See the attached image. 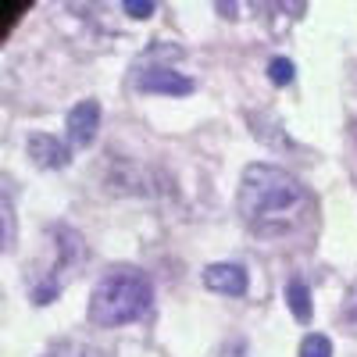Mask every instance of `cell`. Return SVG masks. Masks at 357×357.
<instances>
[{"mask_svg": "<svg viewBox=\"0 0 357 357\" xmlns=\"http://www.w3.org/2000/svg\"><path fill=\"white\" fill-rule=\"evenodd\" d=\"M240 215L257 236H286L311 215V190L279 165H247L240 178Z\"/></svg>", "mask_w": 357, "mask_h": 357, "instance_id": "cell-1", "label": "cell"}, {"mask_svg": "<svg viewBox=\"0 0 357 357\" xmlns=\"http://www.w3.org/2000/svg\"><path fill=\"white\" fill-rule=\"evenodd\" d=\"M154 301V282L146 279L139 268H111V272L93 286L89 296V321L100 325V329H118V325L139 321L151 311Z\"/></svg>", "mask_w": 357, "mask_h": 357, "instance_id": "cell-2", "label": "cell"}, {"mask_svg": "<svg viewBox=\"0 0 357 357\" xmlns=\"http://www.w3.org/2000/svg\"><path fill=\"white\" fill-rule=\"evenodd\" d=\"M86 261V243L82 236L68 225L50 229V264L47 272H40L33 279V301L36 304H50L57 293L65 289V282L79 272V264Z\"/></svg>", "mask_w": 357, "mask_h": 357, "instance_id": "cell-3", "label": "cell"}, {"mask_svg": "<svg viewBox=\"0 0 357 357\" xmlns=\"http://www.w3.org/2000/svg\"><path fill=\"white\" fill-rule=\"evenodd\" d=\"M136 89H143V93H165V97H190L197 82L183 72L175 68H143V75L136 79Z\"/></svg>", "mask_w": 357, "mask_h": 357, "instance_id": "cell-4", "label": "cell"}, {"mask_svg": "<svg viewBox=\"0 0 357 357\" xmlns=\"http://www.w3.org/2000/svg\"><path fill=\"white\" fill-rule=\"evenodd\" d=\"M204 286L211 289V293H222V296H243L247 286H250V279L243 272V264L222 261V264H207L204 268Z\"/></svg>", "mask_w": 357, "mask_h": 357, "instance_id": "cell-5", "label": "cell"}, {"mask_svg": "<svg viewBox=\"0 0 357 357\" xmlns=\"http://www.w3.org/2000/svg\"><path fill=\"white\" fill-rule=\"evenodd\" d=\"M68 139L72 146H89L97 139V129H100V104L97 100H79L72 111H68Z\"/></svg>", "mask_w": 357, "mask_h": 357, "instance_id": "cell-6", "label": "cell"}, {"mask_svg": "<svg viewBox=\"0 0 357 357\" xmlns=\"http://www.w3.org/2000/svg\"><path fill=\"white\" fill-rule=\"evenodd\" d=\"M25 151H29V158H33L40 168H65L72 161V151L57 136H50V132H33L25 139Z\"/></svg>", "mask_w": 357, "mask_h": 357, "instance_id": "cell-7", "label": "cell"}, {"mask_svg": "<svg viewBox=\"0 0 357 357\" xmlns=\"http://www.w3.org/2000/svg\"><path fill=\"white\" fill-rule=\"evenodd\" d=\"M286 304H289L293 318L301 321V325H307V321H311L314 307H311V289H307V282H304V279H289V286H286Z\"/></svg>", "mask_w": 357, "mask_h": 357, "instance_id": "cell-8", "label": "cell"}, {"mask_svg": "<svg viewBox=\"0 0 357 357\" xmlns=\"http://www.w3.org/2000/svg\"><path fill=\"white\" fill-rule=\"evenodd\" d=\"M301 357H333V340L321 333H307L301 343Z\"/></svg>", "mask_w": 357, "mask_h": 357, "instance_id": "cell-9", "label": "cell"}, {"mask_svg": "<svg viewBox=\"0 0 357 357\" xmlns=\"http://www.w3.org/2000/svg\"><path fill=\"white\" fill-rule=\"evenodd\" d=\"M268 79L275 86H289L293 82V61L289 57H272V61H268Z\"/></svg>", "mask_w": 357, "mask_h": 357, "instance_id": "cell-10", "label": "cell"}, {"mask_svg": "<svg viewBox=\"0 0 357 357\" xmlns=\"http://www.w3.org/2000/svg\"><path fill=\"white\" fill-rule=\"evenodd\" d=\"M15 247V204H11V190H4V250Z\"/></svg>", "mask_w": 357, "mask_h": 357, "instance_id": "cell-11", "label": "cell"}, {"mask_svg": "<svg viewBox=\"0 0 357 357\" xmlns=\"http://www.w3.org/2000/svg\"><path fill=\"white\" fill-rule=\"evenodd\" d=\"M343 318H347V321H357V282L350 286L347 301H343Z\"/></svg>", "mask_w": 357, "mask_h": 357, "instance_id": "cell-12", "label": "cell"}, {"mask_svg": "<svg viewBox=\"0 0 357 357\" xmlns=\"http://www.w3.org/2000/svg\"><path fill=\"white\" fill-rule=\"evenodd\" d=\"M122 11H129L132 18H151L154 15V4H132V0H126Z\"/></svg>", "mask_w": 357, "mask_h": 357, "instance_id": "cell-13", "label": "cell"}, {"mask_svg": "<svg viewBox=\"0 0 357 357\" xmlns=\"http://www.w3.org/2000/svg\"><path fill=\"white\" fill-rule=\"evenodd\" d=\"M72 357H104V354H100L97 347H79V350H75Z\"/></svg>", "mask_w": 357, "mask_h": 357, "instance_id": "cell-14", "label": "cell"}]
</instances>
